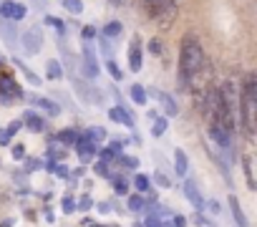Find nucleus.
<instances>
[{
  "mask_svg": "<svg viewBox=\"0 0 257 227\" xmlns=\"http://www.w3.org/2000/svg\"><path fill=\"white\" fill-rule=\"evenodd\" d=\"M149 18H157L162 23H172L177 13V0H144Z\"/></svg>",
  "mask_w": 257,
  "mask_h": 227,
  "instance_id": "f03ea898",
  "label": "nucleus"
},
{
  "mask_svg": "<svg viewBox=\"0 0 257 227\" xmlns=\"http://www.w3.org/2000/svg\"><path fill=\"white\" fill-rule=\"evenodd\" d=\"M33 106L43 108L46 113H51V117H58V113H61V106H58L56 101H51V98H41V96H33Z\"/></svg>",
  "mask_w": 257,
  "mask_h": 227,
  "instance_id": "ddd939ff",
  "label": "nucleus"
},
{
  "mask_svg": "<svg viewBox=\"0 0 257 227\" xmlns=\"http://www.w3.org/2000/svg\"><path fill=\"white\" fill-rule=\"evenodd\" d=\"M123 33V26L118 23V21H111V23H106V28H103V36L106 38H118Z\"/></svg>",
  "mask_w": 257,
  "mask_h": 227,
  "instance_id": "a211bd4d",
  "label": "nucleus"
},
{
  "mask_svg": "<svg viewBox=\"0 0 257 227\" xmlns=\"http://www.w3.org/2000/svg\"><path fill=\"white\" fill-rule=\"evenodd\" d=\"M149 53H152V56H162V53H164V46H162L159 38H152V41H149Z\"/></svg>",
  "mask_w": 257,
  "mask_h": 227,
  "instance_id": "7c9ffc66",
  "label": "nucleus"
},
{
  "mask_svg": "<svg viewBox=\"0 0 257 227\" xmlns=\"http://www.w3.org/2000/svg\"><path fill=\"white\" fill-rule=\"evenodd\" d=\"M229 209H232V217H234L237 227H247V217H244V212H242V207H239V199H237L234 194L229 197Z\"/></svg>",
  "mask_w": 257,
  "mask_h": 227,
  "instance_id": "4468645a",
  "label": "nucleus"
},
{
  "mask_svg": "<svg viewBox=\"0 0 257 227\" xmlns=\"http://www.w3.org/2000/svg\"><path fill=\"white\" fill-rule=\"evenodd\" d=\"M147 227H162V222H159L157 217H149V219H147Z\"/></svg>",
  "mask_w": 257,
  "mask_h": 227,
  "instance_id": "79ce46f5",
  "label": "nucleus"
},
{
  "mask_svg": "<svg viewBox=\"0 0 257 227\" xmlns=\"http://www.w3.org/2000/svg\"><path fill=\"white\" fill-rule=\"evenodd\" d=\"M26 167H28V172H33V169H41V162L38 159H26Z\"/></svg>",
  "mask_w": 257,
  "mask_h": 227,
  "instance_id": "4c0bfd02",
  "label": "nucleus"
},
{
  "mask_svg": "<svg viewBox=\"0 0 257 227\" xmlns=\"http://www.w3.org/2000/svg\"><path fill=\"white\" fill-rule=\"evenodd\" d=\"M16 66H18V68H21V71L26 73V78H28V81H31L33 86H38V83H41V78H38V76H36V73H33V71H31V68H28V66L23 63V61H18V58H16Z\"/></svg>",
  "mask_w": 257,
  "mask_h": 227,
  "instance_id": "393cba45",
  "label": "nucleus"
},
{
  "mask_svg": "<svg viewBox=\"0 0 257 227\" xmlns=\"http://www.w3.org/2000/svg\"><path fill=\"white\" fill-rule=\"evenodd\" d=\"M46 23H48V26H53L58 36H63V33H66V23H63L61 18H53V16H46Z\"/></svg>",
  "mask_w": 257,
  "mask_h": 227,
  "instance_id": "bb28decb",
  "label": "nucleus"
},
{
  "mask_svg": "<svg viewBox=\"0 0 257 227\" xmlns=\"http://www.w3.org/2000/svg\"><path fill=\"white\" fill-rule=\"evenodd\" d=\"M11 152H13V159H26V147L23 144H16Z\"/></svg>",
  "mask_w": 257,
  "mask_h": 227,
  "instance_id": "473e14b6",
  "label": "nucleus"
},
{
  "mask_svg": "<svg viewBox=\"0 0 257 227\" xmlns=\"http://www.w3.org/2000/svg\"><path fill=\"white\" fill-rule=\"evenodd\" d=\"M242 167H244V179H247V187L254 189V174H252V157H242Z\"/></svg>",
  "mask_w": 257,
  "mask_h": 227,
  "instance_id": "f3484780",
  "label": "nucleus"
},
{
  "mask_svg": "<svg viewBox=\"0 0 257 227\" xmlns=\"http://www.w3.org/2000/svg\"><path fill=\"white\" fill-rule=\"evenodd\" d=\"M172 227H187V219H184L182 214H174V219H172Z\"/></svg>",
  "mask_w": 257,
  "mask_h": 227,
  "instance_id": "e433bc0d",
  "label": "nucleus"
},
{
  "mask_svg": "<svg viewBox=\"0 0 257 227\" xmlns=\"http://www.w3.org/2000/svg\"><path fill=\"white\" fill-rule=\"evenodd\" d=\"M0 36L6 38V43H8L11 48L18 46V33H16L13 23H8V21H3V18H0Z\"/></svg>",
  "mask_w": 257,
  "mask_h": 227,
  "instance_id": "9b49d317",
  "label": "nucleus"
},
{
  "mask_svg": "<svg viewBox=\"0 0 257 227\" xmlns=\"http://www.w3.org/2000/svg\"><path fill=\"white\" fill-rule=\"evenodd\" d=\"M106 68H108L111 78H116V81H121V78H123V73H121V68L116 66V61H113V58H108V61H106Z\"/></svg>",
  "mask_w": 257,
  "mask_h": 227,
  "instance_id": "cd10ccee",
  "label": "nucleus"
},
{
  "mask_svg": "<svg viewBox=\"0 0 257 227\" xmlns=\"http://www.w3.org/2000/svg\"><path fill=\"white\" fill-rule=\"evenodd\" d=\"M132 98H134V101H137L139 106H144V103H147V98H149V93L144 91V86L134 83V86H132Z\"/></svg>",
  "mask_w": 257,
  "mask_h": 227,
  "instance_id": "aec40b11",
  "label": "nucleus"
},
{
  "mask_svg": "<svg viewBox=\"0 0 257 227\" xmlns=\"http://www.w3.org/2000/svg\"><path fill=\"white\" fill-rule=\"evenodd\" d=\"M46 76H48L51 81L63 78V68H61V63H58V61H48V66H46Z\"/></svg>",
  "mask_w": 257,
  "mask_h": 227,
  "instance_id": "6ab92c4d",
  "label": "nucleus"
},
{
  "mask_svg": "<svg viewBox=\"0 0 257 227\" xmlns=\"http://www.w3.org/2000/svg\"><path fill=\"white\" fill-rule=\"evenodd\" d=\"M134 184H137L139 192H152V189H149V177H144V174H137V177H134Z\"/></svg>",
  "mask_w": 257,
  "mask_h": 227,
  "instance_id": "c85d7f7f",
  "label": "nucleus"
},
{
  "mask_svg": "<svg viewBox=\"0 0 257 227\" xmlns=\"http://www.w3.org/2000/svg\"><path fill=\"white\" fill-rule=\"evenodd\" d=\"M93 36H96V31H93L91 26H86V28H83V38L88 41V38H93Z\"/></svg>",
  "mask_w": 257,
  "mask_h": 227,
  "instance_id": "ea45409f",
  "label": "nucleus"
},
{
  "mask_svg": "<svg viewBox=\"0 0 257 227\" xmlns=\"http://www.w3.org/2000/svg\"><path fill=\"white\" fill-rule=\"evenodd\" d=\"M76 142H78V154H81V157H83V159H86V157H91V154H96V152H98V147H96V144H93V142H91V139H86V137H78V139H76Z\"/></svg>",
  "mask_w": 257,
  "mask_h": 227,
  "instance_id": "dca6fc26",
  "label": "nucleus"
},
{
  "mask_svg": "<svg viewBox=\"0 0 257 227\" xmlns=\"http://www.w3.org/2000/svg\"><path fill=\"white\" fill-rule=\"evenodd\" d=\"M144 207H147L144 197H139V194L128 197V209H132V212H144Z\"/></svg>",
  "mask_w": 257,
  "mask_h": 227,
  "instance_id": "b1692460",
  "label": "nucleus"
},
{
  "mask_svg": "<svg viewBox=\"0 0 257 227\" xmlns=\"http://www.w3.org/2000/svg\"><path fill=\"white\" fill-rule=\"evenodd\" d=\"M28 13V8L23 3H16V0H6V3H0V18H6V21H23Z\"/></svg>",
  "mask_w": 257,
  "mask_h": 227,
  "instance_id": "20e7f679",
  "label": "nucleus"
},
{
  "mask_svg": "<svg viewBox=\"0 0 257 227\" xmlns=\"http://www.w3.org/2000/svg\"><path fill=\"white\" fill-rule=\"evenodd\" d=\"M23 124H26L31 132H43V129H46V122L38 117V113H33V111H28L26 117H23Z\"/></svg>",
  "mask_w": 257,
  "mask_h": 227,
  "instance_id": "2eb2a0df",
  "label": "nucleus"
},
{
  "mask_svg": "<svg viewBox=\"0 0 257 227\" xmlns=\"http://www.w3.org/2000/svg\"><path fill=\"white\" fill-rule=\"evenodd\" d=\"M63 212H76V202H73V197H63Z\"/></svg>",
  "mask_w": 257,
  "mask_h": 227,
  "instance_id": "72a5a7b5",
  "label": "nucleus"
},
{
  "mask_svg": "<svg viewBox=\"0 0 257 227\" xmlns=\"http://www.w3.org/2000/svg\"><path fill=\"white\" fill-rule=\"evenodd\" d=\"M21 127H23V122H18V119H16V122H11V124H8V137H11V134H16V132H21Z\"/></svg>",
  "mask_w": 257,
  "mask_h": 227,
  "instance_id": "c9c22d12",
  "label": "nucleus"
},
{
  "mask_svg": "<svg viewBox=\"0 0 257 227\" xmlns=\"http://www.w3.org/2000/svg\"><path fill=\"white\" fill-rule=\"evenodd\" d=\"M86 139H91V142H101V139H106V129H103V127H91L88 134H86Z\"/></svg>",
  "mask_w": 257,
  "mask_h": 227,
  "instance_id": "a878e982",
  "label": "nucleus"
},
{
  "mask_svg": "<svg viewBox=\"0 0 257 227\" xmlns=\"http://www.w3.org/2000/svg\"><path fill=\"white\" fill-rule=\"evenodd\" d=\"M98 207H101V212H111V202H101Z\"/></svg>",
  "mask_w": 257,
  "mask_h": 227,
  "instance_id": "c03bdc74",
  "label": "nucleus"
},
{
  "mask_svg": "<svg viewBox=\"0 0 257 227\" xmlns=\"http://www.w3.org/2000/svg\"><path fill=\"white\" fill-rule=\"evenodd\" d=\"M184 194H187V199L194 204V209H197V212H202V209L207 207V202H204L202 192L197 189V184H194L192 179H187V182H184Z\"/></svg>",
  "mask_w": 257,
  "mask_h": 227,
  "instance_id": "423d86ee",
  "label": "nucleus"
},
{
  "mask_svg": "<svg viewBox=\"0 0 257 227\" xmlns=\"http://www.w3.org/2000/svg\"><path fill=\"white\" fill-rule=\"evenodd\" d=\"M118 164H123V167H132V169L137 167V169H139V159H134V157H121V154H118Z\"/></svg>",
  "mask_w": 257,
  "mask_h": 227,
  "instance_id": "2f4dec72",
  "label": "nucleus"
},
{
  "mask_svg": "<svg viewBox=\"0 0 257 227\" xmlns=\"http://www.w3.org/2000/svg\"><path fill=\"white\" fill-rule=\"evenodd\" d=\"M113 192H116V194H126V192H128V182H126L123 177H116V179H113Z\"/></svg>",
  "mask_w": 257,
  "mask_h": 227,
  "instance_id": "c756f323",
  "label": "nucleus"
},
{
  "mask_svg": "<svg viewBox=\"0 0 257 227\" xmlns=\"http://www.w3.org/2000/svg\"><path fill=\"white\" fill-rule=\"evenodd\" d=\"M0 96H3V98H11V96L21 98L23 91H21V86H18L11 76H0Z\"/></svg>",
  "mask_w": 257,
  "mask_h": 227,
  "instance_id": "0eeeda50",
  "label": "nucleus"
},
{
  "mask_svg": "<svg viewBox=\"0 0 257 227\" xmlns=\"http://www.w3.org/2000/svg\"><path fill=\"white\" fill-rule=\"evenodd\" d=\"M21 46H23V51L28 53V56H33V53H38L41 48H43V31L41 28H28L26 33H23V38H21Z\"/></svg>",
  "mask_w": 257,
  "mask_h": 227,
  "instance_id": "7ed1b4c3",
  "label": "nucleus"
},
{
  "mask_svg": "<svg viewBox=\"0 0 257 227\" xmlns=\"http://www.w3.org/2000/svg\"><path fill=\"white\" fill-rule=\"evenodd\" d=\"M142 53H144L142 41H139V36H134L132 43H128V68H132L134 73L142 71Z\"/></svg>",
  "mask_w": 257,
  "mask_h": 227,
  "instance_id": "39448f33",
  "label": "nucleus"
},
{
  "mask_svg": "<svg viewBox=\"0 0 257 227\" xmlns=\"http://www.w3.org/2000/svg\"><path fill=\"white\" fill-rule=\"evenodd\" d=\"M8 139H11L8 134H3V132H0V144H8Z\"/></svg>",
  "mask_w": 257,
  "mask_h": 227,
  "instance_id": "a18cd8bd",
  "label": "nucleus"
},
{
  "mask_svg": "<svg viewBox=\"0 0 257 227\" xmlns=\"http://www.w3.org/2000/svg\"><path fill=\"white\" fill-rule=\"evenodd\" d=\"M167 132V119L164 117H154V124H152V137H162Z\"/></svg>",
  "mask_w": 257,
  "mask_h": 227,
  "instance_id": "4be33fe9",
  "label": "nucleus"
},
{
  "mask_svg": "<svg viewBox=\"0 0 257 227\" xmlns=\"http://www.w3.org/2000/svg\"><path fill=\"white\" fill-rule=\"evenodd\" d=\"M63 8L68 13H73V16H81L83 13V3H81V0H63Z\"/></svg>",
  "mask_w": 257,
  "mask_h": 227,
  "instance_id": "5701e85b",
  "label": "nucleus"
},
{
  "mask_svg": "<svg viewBox=\"0 0 257 227\" xmlns=\"http://www.w3.org/2000/svg\"><path fill=\"white\" fill-rule=\"evenodd\" d=\"M207 204H209V212H214V214L219 212V202H214V199H212V202H207Z\"/></svg>",
  "mask_w": 257,
  "mask_h": 227,
  "instance_id": "37998d69",
  "label": "nucleus"
},
{
  "mask_svg": "<svg viewBox=\"0 0 257 227\" xmlns=\"http://www.w3.org/2000/svg\"><path fill=\"white\" fill-rule=\"evenodd\" d=\"M11 224H13V219H6V222H3V224H0V227H11Z\"/></svg>",
  "mask_w": 257,
  "mask_h": 227,
  "instance_id": "49530a36",
  "label": "nucleus"
},
{
  "mask_svg": "<svg viewBox=\"0 0 257 227\" xmlns=\"http://www.w3.org/2000/svg\"><path fill=\"white\" fill-rule=\"evenodd\" d=\"M108 119L116 122V124H126V127H134V119H132V113H128L123 106H113L108 108Z\"/></svg>",
  "mask_w": 257,
  "mask_h": 227,
  "instance_id": "6e6552de",
  "label": "nucleus"
},
{
  "mask_svg": "<svg viewBox=\"0 0 257 227\" xmlns=\"http://www.w3.org/2000/svg\"><path fill=\"white\" fill-rule=\"evenodd\" d=\"M91 204H93V202H91V197H81V199L76 202V207H78V209H91Z\"/></svg>",
  "mask_w": 257,
  "mask_h": 227,
  "instance_id": "f704fd0d",
  "label": "nucleus"
},
{
  "mask_svg": "<svg viewBox=\"0 0 257 227\" xmlns=\"http://www.w3.org/2000/svg\"><path fill=\"white\" fill-rule=\"evenodd\" d=\"M96 174H101V177H106V174H108V167H106L103 162H98V164H96Z\"/></svg>",
  "mask_w": 257,
  "mask_h": 227,
  "instance_id": "58836bf2",
  "label": "nucleus"
},
{
  "mask_svg": "<svg viewBox=\"0 0 257 227\" xmlns=\"http://www.w3.org/2000/svg\"><path fill=\"white\" fill-rule=\"evenodd\" d=\"M157 184H162V187H169V179H167L164 174H157Z\"/></svg>",
  "mask_w": 257,
  "mask_h": 227,
  "instance_id": "a19ab883",
  "label": "nucleus"
},
{
  "mask_svg": "<svg viewBox=\"0 0 257 227\" xmlns=\"http://www.w3.org/2000/svg\"><path fill=\"white\" fill-rule=\"evenodd\" d=\"M202 63H204L202 43L197 41V36L187 33L179 43V76H182V83H189L192 78H197V73L202 71Z\"/></svg>",
  "mask_w": 257,
  "mask_h": 227,
  "instance_id": "f257e3e1",
  "label": "nucleus"
},
{
  "mask_svg": "<svg viewBox=\"0 0 257 227\" xmlns=\"http://www.w3.org/2000/svg\"><path fill=\"white\" fill-rule=\"evenodd\" d=\"M76 139H78V134L73 129H63L56 134V142H63V144H76Z\"/></svg>",
  "mask_w": 257,
  "mask_h": 227,
  "instance_id": "412c9836",
  "label": "nucleus"
},
{
  "mask_svg": "<svg viewBox=\"0 0 257 227\" xmlns=\"http://www.w3.org/2000/svg\"><path fill=\"white\" fill-rule=\"evenodd\" d=\"M83 68H86V76H98V61H96V53H93V48H83Z\"/></svg>",
  "mask_w": 257,
  "mask_h": 227,
  "instance_id": "1a4fd4ad",
  "label": "nucleus"
},
{
  "mask_svg": "<svg viewBox=\"0 0 257 227\" xmlns=\"http://www.w3.org/2000/svg\"><path fill=\"white\" fill-rule=\"evenodd\" d=\"M174 172H177V177H187V172H189V159H187L184 149H174Z\"/></svg>",
  "mask_w": 257,
  "mask_h": 227,
  "instance_id": "f8f14e48",
  "label": "nucleus"
},
{
  "mask_svg": "<svg viewBox=\"0 0 257 227\" xmlns=\"http://www.w3.org/2000/svg\"><path fill=\"white\" fill-rule=\"evenodd\" d=\"M154 96L162 101V108H164L167 117H177V113H179V106H177V101H174L169 93H164V91H154Z\"/></svg>",
  "mask_w": 257,
  "mask_h": 227,
  "instance_id": "9d476101",
  "label": "nucleus"
}]
</instances>
